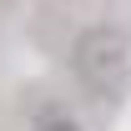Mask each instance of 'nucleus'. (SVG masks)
<instances>
[{
	"mask_svg": "<svg viewBox=\"0 0 131 131\" xmlns=\"http://www.w3.org/2000/svg\"><path fill=\"white\" fill-rule=\"evenodd\" d=\"M71 71L96 101H116L131 86V40L116 25H86L71 46Z\"/></svg>",
	"mask_w": 131,
	"mask_h": 131,
	"instance_id": "f257e3e1",
	"label": "nucleus"
},
{
	"mask_svg": "<svg viewBox=\"0 0 131 131\" xmlns=\"http://www.w3.org/2000/svg\"><path fill=\"white\" fill-rule=\"evenodd\" d=\"M30 131H81V121L66 111L61 101H40L30 111Z\"/></svg>",
	"mask_w": 131,
	"mask_h": 131,
	"instance_id": "f03ea898",
	"label": "nucleus"
}]
</instances>
